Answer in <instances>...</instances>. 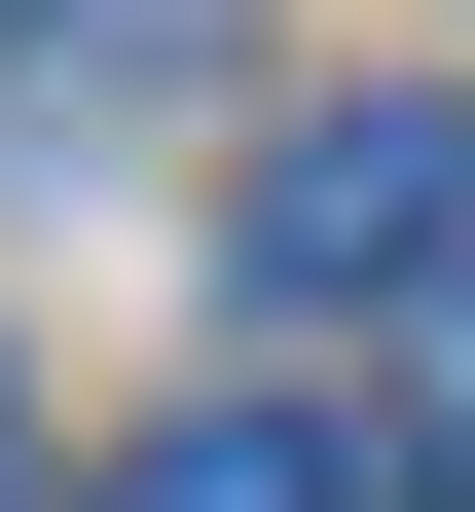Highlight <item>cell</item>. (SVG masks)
Masks as SVG:
<instances>
[{
  "instance_id": "cell-1",
  "label": "cell",
  "mask_w": 475,
  "mask_h": 512,
  "mask_svg": "<svg viewBox=\"0 0 475 512\" xmlns=\"http://www.w3.org/2000/svg\"><path fill=\"white\" fill-rule=\"evenodd\" d=\"M439 256H475V110L439 74H366V110L256 147V293H439Z\"/></svg>"
},
{
  "instance_id": "cell-2",
  "label": "cell",
  "mask_w": 475,
  "mask_h": 512,
  "mask_svg": "<svg viewBox=\"0 0 475 512\" xmlns=\"http://www.w3.org/2000/svg\"><path fill=\"white\" fill-rule=\"evenodd\" d=\"M110 512H366V439L329 403H183V439H110Z\"/></svg>"
},
{
  "instance_id": "cell-3",
  "label": "cell",
  "mask_w": 475,
  "mask_h": 512,
  "mask_svg": "<svg viewBox=\"0 0 475 512\" xmlns=\"http://www.w3.org/2000/svg\"><path fill=\"white\" fill-rule=\"evenodd\" d=\"M0 512H37V366H0Z\"/></svg>"
},
{
  "instance_id": "cell-4",
  "label": "cell",
  "mask_w": 475,
  "mask_h": 512,
  "mask_svg": "<svg viewBox=\"0 0 475 512\" xmlns=\"http://www.w3.org/2000/svg\"><path fill=\"white\" fill-rule=\"evenodd\" d=\"M439 439H475V293H439Z\"/></svg>"
},
{
  "instance_id": "cell-5",
  "label": "cell",
  "mask_w": 475,
  "mask_h": 512,
  "mask_svg": "<svg viewBox=\"0 0 475 512\" xmlns=\"http://www.w3.org/2000/svg\"><path fill=\"white\" fill-rule=\"evenodd\" d=\"M0 37H37V0H0Z\"/></svg>"
}]
</instances>
